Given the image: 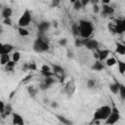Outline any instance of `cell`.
I'll list each match as a JSON object with an SVG mask.
<instances>
[{
    "label": "cell",
    "instance_id": "cell-4",
    "mask_svg": "<svg viewBox=\"0 0 125 125\" xmlns=\"http://www.w3.org/2000/svg\"><path fill=\"white\" fill-rule=\"evenodd\" d=\"M30 21H31V14L28 10H25L23 14L21 16V18L19 19L18 25L21 27H25L30 23Z\"/></svg>",
    "mask_w": 125,
    "mask_h": 125
},
{
    "label": "cell",
    "instance_id": "cell-6",
    "mask_svg": "<svg viewBox=\"0 0 125 125\" xmlns=\"http://www.w3.org/2000/svg\"><path fill=\"white\" fill-rule=\"evenodd\" d=\"M83 46H85L89 50H97L99 49V43L95 39H89V38H83L82 39Z\"/></svg>",
    "mask_w": 125,
    "mask_h": 125
},
{
    "label": "cell",
    "instance_id": "cell-3",
    "mask_svg": "<svg viewBox=\"0 0 125 125\" xmlns=\"http://www.w3.org/2000/svg\"><path fill=\"white\" fill-rule=\"evenodd\" d=\"M33 50L36 53L46 52V51L49 50V45L42 37H38L33 43Z\"/></svg>",
    "mask_w": 125,
    "mask_h": 125
},
{
    "label": "cell",
    "instance_id": "cell-49",
    "mask_svg": "<svg viewBox=\"0 0 125 125\" xmlns=\"http://www.w3.org/2000/svg\"><path fill=\"white\" fill-rule=\"evenodd\" d=\"M1 7H2V6H1V4H0V8H1Z\"/></svg>",
    "mask_w": 125,
    "mask_h": 125
},
{
    "label": "cell",
    "instance_id": "cell-2",
    "mask_svg": "<svg viewBox=\"0 0 125 125\" xmlns=\"http://www.w3.org/2000/svg\"><path fill=\"white\" fill-rule=\"evenodd\" d=\"M111 112V107L109 105H103L98 108L94 113V120H105L106 117Z\"/></svg>",
    "mask_w": 125,
    "mask_h": 125
},
{
    "label": "cell",
    "instance_id": "cell-40",
    "mask_svg": "<svg viewBox=\"0 0 125 125\" xmlns=\"http://www.w3.org/2000/svg\"><path fill=\"white\" fill-rule=\"evenodd\" d=\"M31 77H32V75H31V74L27 75V76H26V77H25V78H24V79L22 80V83H26L27 81H29V80L31 79Z\"/></svg>",
    "mask_w": 125,
    "mask_h": 125
},
{
    "label": "cell",
    "instance_id": "cell-46",
    "mask_svg": "<svg viewBox=\"0 0 125 125\" xmlns=\"http://www.w3.org/2000/svg\"><path fill=\"white\" fill-rule=\"evenodd\" d=\"M2 46H3V44L0 42V51H1V49H2Z\"/></svg>",
    "mask_w": 125,
    "mask_h": 125
},
{
    "label": "cell",
    "instance_id": "cell-30",
    "mask_svg": "<svg viewBox=\"0 0 125 125\" xmlns=\"http://www.w3.org/2000/svg\"><path fill=\"white\" fill-rule=\"evenodd\" d=\"M27 91H28V93H29L30 96H34V95L36 94V90L34 89L33 86H29V87L27 88Z\"/></svg>",
    "mask_w": 125,
    "mask_h": 125
},
{
    "label": "cell",
    "instance_id": "cell-5",
    "mask_svg": "<svg viewBox=\"0 0 125 125\" xmlns=\"http://www.w3.org/2000/svg\"><path fill=\"white\" fill-rule=\"evenodd\" d=\"M120 118V114L118 112V110L113 107L111 108V112L109 113V115L106 117V119L104 120L105 124H109V125H112V124H115Z\"/></svg>",
    "mask_w": 125,
    "mask_h": 125
},
{
    "label": "cell",
    "instance_id": "cell-12",
    "mask_svg": "<svg viewBox=\"0 0 125 125\" xmlns=\"http://www.w3.org/2000/svg\"><path fill=\"white\" fill-rule=\"evenodd\" d=\"M13 46L11 44H3L2 46V49L0 51V55H3V54H10L13 50Z\"/></svg>",
    "mask_w": 125,
    "mask_h": 125
},
{
    "label": "cell",
    "instance_id": "cell-13",
    "mask_svg": "<svg viewBox=\"0 0 125 125\" xmlns=\"http://www.w3.org/2000/svg\"><path fill=\"white\" fill-rule=\"evenodd\" d=\"M50 27V23L48 21H41L39 24H38V29L40 32H44L46 30H48Z\"/></svg>",
    "mask_w": 125,
    "mask_h": 125
},
{
    "label": "cell",
    "instance_id": "cell-38",
    "mask_svg": "<svg viewBox=\"0 0 125 125\" xmlns=\"http://www.w3.org/2000/svg\"><path fill=\"white\" fill-rule=\"evenodd\" d=\"M50 86H48L45 82H42V84L40 85V89H42V90H46V89H48Z\"/></svg>",
    "mask_w": 125,
    "mask_h": 125
},
{
    "label": "cell",
    "instance_id": "cell-7",
    "mask_svg": "<svg viewBox=\"0 0 125 125\" xmlns=\"http://www.w3.org/2000/svg\"><path fill=\"white\" fill-rule=\"evenodd\" d=\"M125 31V21L124 20H117L114 23V33L121 34Z\"/></svg>",
    "mask_w": 125,
    "mask_h": 125
},
{
    "label": "cell",
    "instance_id": "cell-26",
    "mask_svg": "<svg viewBox=\"0 0 125 125\" xmlns=\"http://www.w3.org/2000/svg\"><path fill=\"white\" fill-rule=\"evenodd\" d=\"M44 82H45L48 86H51L52 84H54V83L56 82V79H55V78H53V76H51V77H45Z\"/></svg>",
    "mask_w": 125,
    "mask_h": 125
},
{
    "label": "cell",
    "instance_id": "cell-16",
    "mask_svg": "<svg viewBox=\"0 0 125 125\" xmlns=\"http://www.w3.org/2000/svg\"><path fill=\"white\" fill-rule=\"evenodd\" d=\"M12 13H13V11H12L11 8H4V9L2 10V17H3V19L11 18Z\"/></svg>",
    "mask_w": 125,
    "mask_h": 125
},
{
    "label": "cell",
    "instance_id": "cell-9",
    "mask_svg": "<svg viewBox=\"0 0 125 125\" xmlns=\"http://www.w3.org/2000/svg\"><path fill=\"white\" fill-rule=\"evenodd\" d=\"M97 53H98V60L100 62H102V61L105 60L108 57L110 52L107 49H102V50L101 49H97Z\"/></svg>",
    "mask_w": 125,
    "mask_h": 125
},
{
    "label": "cell",
    "instance_id": "cell-18",
    "mask_svg": "<svg viewBox=\"0 0 125 125\" xmlns=\"http://www.w3.org/2000/svg\"><path fill=\"white\" fill-rule=\"evenodd\" d=\"M71 31H72V34L74 36H78L79 35V32H80V30H79V24L78 23H72V25H71Z\"/></svg>",
    "mask_w": 125,
    "mask_h": 125
},
{
    "label": "cell",
    "instance_id": "cell-39",
    "mask_svg": "<svg viewBox=\"0 0 125 125\" xmlns=\"http://www.w3.org/2000/svg\"><path fill=\"white\" fill-rule=\"evenodd\" d=\"M80 2H81L82 7H85V6H87L90 3V0H80Z\"/></svg>",
    "mask_w": 125,
    "mask_h": 125
},
{
    "label": "cell",
    "instance_id": "cell-27",
    "mask_svg": "<svg viewBox=\"0 0 125 125\" xmlns=\"http://www.w3.org/2000/svg\"><path fill=\"white\" fill-rule=\"evenodd\" d=\"M73 9L74 10H80L81 8H82V5H81V2H80V0H76V1H74L73 3Z\"/></svg>",
    "mask_w": 125,
    "mask_h": 125
},
{
    "label": "cell",
    "instance_id": "cell-14",
    "mask_svg": "<svg viewBox=\"0 0 125 125\" xmlns=\"http://www.w3.org/2000/svg\"><path fill=\"white\" fill-rule=\"evenodd\" d=\"M115 51H116V53H118L120 55H124L125 54V45L122 43H116Z\"/></svg>",
    "mask_w": 125,
    "mask_h": 125
},
{
    "label": "cell",
    "instance_id": "cell-23",
    "mask_svg": "<svg viewBox=\"0 0 125 125\" xmlns=\"http://www.w3.org/2000/svg\"><path fill=\"white\" fill-rule=\"evenodd\" d=\"M117 64H118V70H119V72H120V74H124L125 73V62H121V61H119L118 62H117Z\"/></svg>",
    "mask_w": 125,
    "mask_h": 125
},
{
    "label": "cell",
    "instance_id": "cell-19",
    "mask_svg": "<svg viewBox=\"0 0 125 125\" xmlns=\"http://www.w3.org/2000/svg\"><path fill=\"white\" fill-rule=\"evenodd\" d=\"M92 68H93L94 70H96V71H101V70L104 69V65H103V63H102L100 61H97V62L94 63V65L92 66Z\"/></svg>",
    "mask_w": 125,
    "mask_h": 125
},
{
    "label": "cell",
    "instance_id": "cell-41",
    "mask_svg": "<svg viewBox=\"0 0 125 125\" xmlns=\"http://www.w3.org/2000/svg\"><path fill=\"white\" fill-rule=\"evenodd\" d=\"M59 44H60V45H62V46H64V45L66 44V39H65V38H62V39H61V40L59 41Z\"/></svg>",
    "mask_w": 125,
    "mask_h": 125
},
{
    "label": "cell",
    "instance_id": "cell-44",
    "mask_svg": "<svg viewBox=\"0 0 125 125\" xmlns=\"http://www.w3.org/2000/svg\"><path fill=\"white\" fill-rule=\"evenodd\" d=\"M90 2H92L93 4H98V2H99V0H90Z\"/></svg>",
    "mask_w": 125,
    "mask_h": 125
},
{
    "label": "cell",
    "instance_id": "cell-32",
    "mask_svg": "<svg viewBox=\"0 0 125 125\" xmlns=\"http://www.w3.org/2000/svg\"><path fill=\"white\" fill-rule=\"evenodd\" d=\"M3 23L6 24V25H11L12 24V21H11V18H6L3 20Z\"/></svg>",
    "mask_w": 125,
    "mask_h": 125
},
{
    "label": "cell",
    "instance_id": "cell-10",
    "mask_svg": "<svg viewBox=\"0 0 125 125\" xmlns=\"http://www.w3.org/2000/svg\"><path fill=\"white\" fill-rule=\"evenodd\" d=\"M12 115H13V123L14 124H16V125H22L23 124V118L20 114L13 112Z\"/></svg>",
    "mask_w": 125,
    "mask_h": 125
},
{
    "label": "cell",
    "instance_id": "cell-34",
    "mask_svg": "<svg viewBox=\"0 0 125 125\" xmlns=\"http://www.w3.org/2000/svg\"><path fill=\"white\" fill-rule=\"evenodd\" d=\"M75 46H77V47H81V46H83L82 39H75Z\"/></svg>",
    "mask_w": 125,
    "mask_h": 125
},
{
    "label": "cell",
    "instance_id": "cell-48",
    "mask_svg": "<svg viewBox=\"0 0 125 125\" xmlns=\"http://www.w3.org/2000/svg\"><path fill=\"white\" fill-rule=\"evenodd\" d=\"M1 33H2V28L0 27V34H1Z\"/></svg>",
    "mask_w": 125,
    "mask_h": 125
},
{
    "label": "cell",
    "instance_id": "cell-1",
    "mask_svg": "<svg viewBox=\"0 0 125 125\" xmlns=\"http://www.w3.org/2000/svg\"><path fill=\"white\" fill-rule=\"evenodd\" d=\"M79 35L82 38H89L91 36V34L93 33L94 27L92 22H90L89 21H85V20H80L79 22Z\"/></svg>",
    "mask_w": 125,
    "mask_h": 125
},
{
    "label": "cell",
    "instance_id": "cell-29",
    "mask_svg": "<svg viewBox=\"0 0 125 125\" xmlns=\"http://www.w3.org/2000/svg\"><path fill=\"white\" fill-rule=\"evenodd\" d=\"M48 71H52L51 70V67L49 65H47V64H43L41 66V73L42 72H48Z\"/></svg>",
    "mask_w": 125,
    "mask_h": 125
},
{
    "label": "cell",
    "instance_id": "cell-35",
    "mask_svg": "<svg viewBox=\"0 0 125 125\" xmlns=\"http://www.w3.org/2000/svg\"><path fill=\"white\" fill-rule=\"evenodd\" d=\"M61 0H52V6L53 7H58L60 5Z\"/></svg>",
    "mask_w": 125,
    "mask_h": 125
},
{
    "label": "cell",
    "instance_id": "cell-24",
    "mask_svg": "<svg viewBox=\"0 0 125 125\" xmlns=\"http://www.w3.org/2000/svg\"><path fill=\"white\" fill-rule=\"evenodd\" d=\"M118 93H119V95H120L121 99H122V100H125V86H124V85L120 84Z\"/></svg>",
    "mask_w": 125,
    "mask_h": 125
},
{
    "label": "cell",
    "instance_id": "cell-33",
    "mask_svg": "<svg viewBox=\"0 0 125 125\" xmlns=\"http://www.w3.org/2000/svg\"><path fill=\"white\" fill-rule=\"evenodd\" d=\"M37 69V66L34 62H31L28 64V70H36Z\"/></svg>",
    "mask_w": 125,
    "mask_h": 125
},
{
    "label": "cell",
    "instance_id": "cell-15",
    "mask_svg": "<svg viewBox=\"0 0 125 125\" xmlns=\"http://www.w3.org/2000/svg\"><path fill=\"white\" fill-rule=\"evenodd\" d=\"M11 60L9 54H3V55H0V63L2 65H5L9 61Z\"/></svg>",
    "mask_w": 125,
    "mask_h": 125
},
{
    "label": "cell",
    "instance_id": "cell-21",
    "mask_svg": "<svg viewBox=\"0 0 125 125\" xmlns=\"http://www.w3.org/2000/svg\"><path fill=\"white\" fill-rule=\"evenodd\" d=\"M105 62H106V65H107V66H112V65H114L117 62H116L115 58L110 57V58H106V59H105Z\"/></svg>",
    "mask_w": 125,
    "mask_h": 125
},
{
    "label": "cell",
    "instance_id": "cell-47",
    "mask_svg": "<svg viewBox=\"0 0 125 125\" xmlns=\"http://www.w3.org/2000/svg\"><path fill=\"white\" fill-rule=\"evenodd\" d=\"M68 1H69V2H71V3H73V2H74V1H76V0H68Z\"/></svg>",
    "mask_w": 125,
    "mask_h": 125
},
{
    "label": "cell",
    "instance_id": "cell-11",
    "mask_svg": "<svg viewBox=\"0 0 125 125\" xmlns=\"http://www.w3.org/2000/svg\"><path fill=\"white\" fill-rule=\"evenodd\" d=\"M102 10H103V14L104 15H112L114 13V9L112 7H110L108 4H104L103 7H102Z\"/></svg>",
    "mask_w": 125,
    "mask_h": 125
},
{
    "label": "cell",
    "instance_id": "cell-17",
    "mask_svg": "<svg viewBox=\"0 0 125 125\" xmlns=\"http://www.w3.org/2000/svg\"><path fill=\"white\" fill-rule=\"evenodd\" d=\"M119 86H120V84L118 82H114V83H112V84L109 85V90L113 94H117L118 91H119Z\"/></svg>",
    "mask_w": 125,
    "mask_h": 125
},
{
    "label": "cell",
    "instance_id": "cell-37",
    "mask_svg": "<svg viewBox=\"0 0 125 125\" xmlns=\"http://www.w3.org/2000/svg\"><path fill=\"white\" fill-rule=\"evenodd\" d=\"M4 110H5V104L2 101H0V113H2Z\"/></svg>",
    "mask_w": 125,
    "mask_h": 125
},
{
    "label": "cell",
    "instance_id": "cell-36",
    "mask_svg": "<svg viewBox=\"0 0 125 125\" xmlns=\"http://www.w3.org/2000/svg\"><path fill=\"white\" fill-rule=\"evenodd\" d=\"M93 11H94V13H99V11H100V9H99V6H98V4H93Z\"/></svg>",
    "mask_w": 125,
    "mask_h": 125
},
{
    "label": "cell",
    "instance_id": "cell-31",
    "mask_svg": "<svg viewBox=\"0 0 125 125\" xmlns=\"http://www.w3.org/2000/svg\"><path fill=\"white\" fill-rule=\"evenodd\" d=\"M58 118H59V119H60V121H61V122H62L63 124H70V123H71L69 120H66V119H65L64 117H62V116H58Z\"/></svg>",
    "mask_w": 125,
    "mask_h": 125
},
{
    "label": "cell",
    "instance_id": "cell-20",
    "mask_svg": "<svg viewBox=\"0 0 125 125\" xmlns=\"http://www.w3.org/2000/svg\"><path fill=\"white\" fill-rule=\"evenodd\" d=\"M18 31H19V34H20L21 36H28V34H29L28 30H27L25 27L19 26V27H18Z\"/></svg>",
    "mask_w": 125,
    "mask_h": 125
},
{
    "label": "cell",
    "instance_id": "cell-43",
    "mask_svg": "<svg viewBox=\"0 0 125 125\" xmlns=\"http://www.w3.org/2000/svg\"><path fill=\"white\" fill-rule=\"evenodd\" d=\"M110 1H111V0H102V2H103L104 4H109Z\"/></svg>",
    "mask_w": 125,
    "mask_h": 125
},
{
    "label": "cell",
    "instance_id": "cell-45",
    "mask_svg": "<svg viewBox=\"0 0 125 125\" xmlns=\"http://www.w3.org/2000/svg\"><path fill=\"white\" fill-rule=\"evenodd\" d=\"M52 106L53 107H56V106H58V104L57 103H52Z\"/></svg>",
    "mask_w": 125,
    "mask_h": 125
},
{
    "label": "cell",
    "instance_id": "cell-28",
    "mask_svg": "<svg viewBox=\"0 0 125 125\" xmlns=\"http://www.w3.org/2000/svg\"><path fill=\"white\" fill-rule=\"evenodd\" d=\"M95 85H96V81H95L94 79H89V80L87 81V86H88V88L92 89V88L95 87Z\"/></svg>",
    "mask_w": 125,
    "mask_h": 125
},
{
    "label": "cell",
    "instance_id": "cell-22",
    "mask_svg": "<svg viewBox=\"0 0 125 125\" xmlns=\"http://www.w3.org/2000/svg\"><path fill=\"white\" fill-rule=\"evenodd\" d=\"M16 63H17V62H15L14 61H11V60H10V61L5 64L6 69L9 70V71H13V68H14V66L16 65Z\"/></svg>",
    "mask_w": 125,
    "mask_h": 125
},
{
    "label": "cell",
    "instance_id": "cell-25",
    "mask_svg": "<svg viewBox=\"0 0 125 125\" xmlns=\"http://www.w3.org/2000/svg\"><path fill=\"white\" fill-rule=\"evenodd\" d=\"M20 59H21V53L20 52L13 53V55H12V61H14L15 62H18L20 61Z\"/></svg>",
    "mask_w": 125,
    "mask_h": 125
},
{
    "label": "cell",
    "instance_id": "cell-8",
    "mask_svg": "<svg viewBox=\"0 0 125 125\" xmlns=\"http://www.w3.org/2000/svg\"><path fill=\"white\" fill-rule=\"evenodd\" d=\"M64 91L69 96H71L74 93V91H75V83H74V80L71 79V80L67 81V83L64 86Z\"/></svg>",
    "mask_w": 125,
    "mask_h": 125
},
{
    "label": "cell",
    "instance_id": "cell-42",
    "mask_svg": "<svg viewBox=\"0 0 125 125\" xmlns=\"http://www.w3.org/2000/svg\"><path fill=\"white\" fill-rule=\"evenodd\" d=\"M22 70H23V71L28 70V64H27V63H25L24 65H22Z\"/></svg>",
    "mask_w": 125,
    "mask_h": 125
}]
</instances>
